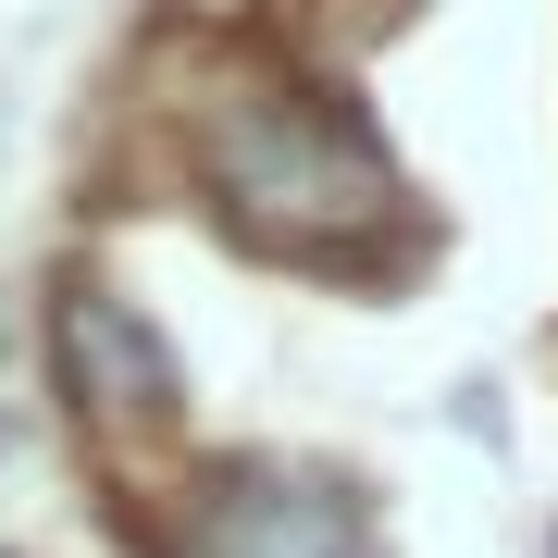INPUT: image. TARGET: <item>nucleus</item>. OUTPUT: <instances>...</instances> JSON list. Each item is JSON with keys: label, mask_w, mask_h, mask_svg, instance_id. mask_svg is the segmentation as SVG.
I'll list each match as a JSON object with an SVG mask.
<instances>
[{"label": "nucleus", "mask_w": 558, "mask_h": 558, "mask_svg": "<svg viewBox=\"0 0 558 558\" xmlns=\"http://www.w3.org/2000/svg\"><path fill=\"white\" fill-rule=\"evenodd\" d=\"M223 199H236L260 236H348V223H373L398 186H385V161L360 149L336 112L260 100L236 137H223Z\"/></svg>", "instance_id": "nucleus-1"}, {"label": "nucleus", "mask_w": 558, "mask_h": 558, "mask_svg": "<svg viewBox=\"0 0 558 558\" xmlns=\"http://www.w3.org/2000/svg\"><path fill=\"white\" fill-rule=\"evenodd\" d=\"M360 534H348V509H323V497H299V484H260V497H236L211 521V546L199 558H348Z\"/></svg>", "instance_id": "nucleus-2"}, {"label": "nucleus", "mask_w": 558, "mask_h": 558, "mask_svg": "<svg viewBox=\"0 0 558 558\" xmlns=\"http://www.w3.org/2000/svg\"><path fill=\"white\" fill-rule=\"evenodd\" d=\"M62 348H75V385L100 410H161V348L112 299H75V311H62Z\"/></svg>", "instance_id": "nucleus-3"}, {"label": "nucleus", "mask_w": 558, "mask_h": 558, "mask_svg": "<svg viewBox=\"0 0 558 558\" xmlns=\"http://www.w3.org/2000/svg\"><path fill=\"white\" fill-rule=\"evenodd\" d=\"M348 558H360V546H348Z\"/></svg>", "instance_id": "nucleus-4"}]
</instances>
